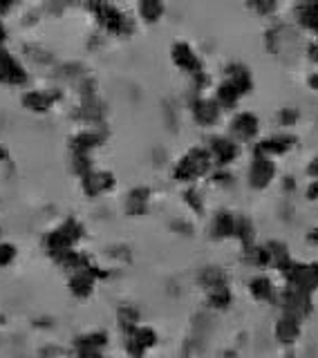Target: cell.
Segmentation results:
<instances>
[{"instance_id": "cell-1", "label": "cell", "mask_w": 318, "mask_h": 358, "mask_svg": "<svg viewBox=\"0 0 318 358\" xmlns=\"http://www.w3.org/2000/svg\"><path fill=\"white\" fill-rule=\"evenodd\" d=\"M81 238V227H78L76 222L72 220H67L63 227L56 229L50 238H48V246H50V251L59 257L67 251H72V244Z\"/></svg>"}, {"instance_id": "cell-2", "label": "cell", "mask_w": 318, "mask_h": 358, "mask_svg": "<svg viewBox=\"0 0 318 358\" xmlns=\"http://www.w3.org/2000/svg\"><path fill=\"white\" fill-rule=\"evenodd\" d=\"M209 164H211L209 152H204V150L195 148V150H191V152L184 157V159L179 162L175 175H177L179 179H193V177H198V175H202V173H207Z\"/></svg>"}, {"instance_id": "cell-3", "label": "cell", "mask_w": 318, "mask_h": 358, "mask_svg": "<svg viewBox=\"0 0 318 358\" xmlns=\"http://www.w3.org/2000/svg\"><path fill=\"white\" fill-rule=\"evenodd\" d=\"M157 343V336L151 327H137L128 334V343H126V350L132 358H141L146 350Z\"/></svg>"}, {"instance_id": "cell-4", "label": "cell", "mask_w": 318, "mask_h": 358, "mask_svg": "<svg viewBox=\"0 0 318 358\" xmlns=\"http://www.w3.org/2000/svg\"><path fill=\"white\" fill-rule=\"evenodd\" d=\"M25 70L22 65L11 56L7 50H0V81L9 85H20L25 83Z\"/></svg>"}, {"instance_id": "cell-5", "label": "cell", "mask_w": 318, "mask_h": 358, "mask_svg": "<svg viewBox=\"0 0 318 358\" xmlns=\"http://www.w3.org/2000/svg\"><path fill=\"white\" fill-rule=\"evenodd\" d=\"M95 287V271L92 268H81V271H74V275L70 278V291L76 298H85L92 294Z\"/></svg>"}, {"instance_id": "cell-6", "label": "cell", "mask_w": 318, "mask_h": 358, "mask_svg": "<svg viewBox=\"0 0 318 358\" xmlns=\"http://www.w3.org/2000/svg\"><path fill=\"white\" fill-rule=\"evenodd\" d=\"M112 184H115V179H112L110 173H85V179H83V188L90 195L104 193Z\"/></svg>"}, {"instance_id": "cell-7", "label": "cell", "mask_w": 318, "mask_h": 358, "mask_svg": "<svg viewBox=\"0 0 318 358\" xmlns=\"http://www.w3.org/2000/svg\"><path fill=\"white\" fill-rule=\"evenodd\" d=\"M106 345V334L101 331H95V334H85L81 338L76 341V350H78V356H88V354H99L101 347Z\"/></svg>"}, {"instance_id": "cell-8", "label": "cell", "mask_w": 318, "mask_h": 358, "mask_svg": "<svg viewBox=\"0 0 318 358\" xmlns=\"http://www.w3.org/2000/svg\"><path fill=\"white\" fill-rule=\"evenodd\" d=\"M173 61L184 67V70H191V72H200V61L195 59V54L191 52V48L186 43H177L173 48Z\"/></svg>"}, {"instance_id": "cell-9", "label": "cell", "mask_w": 318, "mask_h": 358, "mask_svg": "<svg viewBox=\"0 0 318 358\" xmlns=\"http://www.w3.org/2000/svg\"><path fill=\"white\" fill-rule=\"evenodd\" d=\"M298 322L296 318H291V316H285V318H280L278 320V327H276V336L280 338V343H293L298 338Z\"/></svg>"}, {"instance_id": "cell-10", "label": "cell", "mask_w": 318, "mask_h": 358, "mask_svg": "<svg viewBox=\"0 0 318 358\" xmlns=\"http://www.w3.org/2000/svg\"><path fill=\"white\" fill-rule=\"evenodd\" d=\"M271 175H274V166H271L267 159H263V157H258V159L254 162V168H251V182L254 186H265Z\"/></svg>"}, {"instance_id": "cell-11", "label": "cell", "mask_w": 318, "mask_h": 358, "mask_svg": "<svg viewBox=\"0 0 318 358\" xmlns=\"http://www.w3.org/2000/svg\"><path fill=\"white\" fill-rule=\"evenodd\" d=\"M22 103L34 112H45L52 106V96L48 92H39V90H32L25 96H22Z\"/></svg>"}, {"instance_id": "cell-12", "label": "cell", "mask_w": 318, "mask_h": 358, "mask_svg": "<svg viewBox=\"0 0 318 358\" xmlns=\"http://www.w3.org/2000/svg\"><path fill=\"white\" fill-rule=\"evenodd\" d=\"M211 152H213V157L218 159L220 164H226V162H231L233 157H235V145L233 143H229V141H224V139H215L213 141V145H211Z\"/></svg>"}, {"instance_id": "cell-13", "label": "cell", "mask_w": 318, "mask_h": 358, "mask_svg": "<svg viewBox=\"0 0 318 358\" xmlns=\"http://www.w3.org/2000/svg\"><path fill=\"white\" fill-rule=\"evenodd\" d=\"M256 117L254 115H240L235 121H233V128L235 132L240 134V137H251V134L256 132Z\"/></svg>"}, {"instance_id": "cell-14", "label": "cell", "mask_w": 318, "mask_h": 358, "mask_svg": "<svg viewBox=\"0 0 318 358\" xmlns=\"http://www.w3.org/2000/svg\"><path fill=\"white\" fill-rule=\"evenodd\" d=\"M139 313H137V309H132V307H121L119 309V324L123 329H126L128 334L132 331V329H137L139 327Z\"/></svg>"}, {"instance_id": "cell-15", "label": "cell", "mask_w": 318, "mask_h": 358, "mask_svg": "<svg viewBox=\"0 0 318 358\" xmlns=\"http://www.w3.org/2000/svg\"><path fill=\"white\" fill-rule=\"evenodd\" d=\"M251 294L258 300H271L274 298V287H271L267 278H256V280H251Z\"/></svg>"}, {"instance_id": "cell-16", "label": "cell", "mask_w": 318, "mask_h": 358, "mask_svg": "<svg viewBox=\"0 0 318 358\" xmlns=\"http://www.w3.org/2000/svg\"><path fill=\"white\" fill-rule=\"evenodd\" d=\"M195 117L202 123H211L218 117V108H215V103H211V101H200L195 106Z\"/></svg>"}, {"instance_id": "cell-17", "label": "cell", "mask_w": 318, "mask_h": 358, "mask_svg": "<svg viewBox=\"0 0 318 358\" xmlns=\"http://www.w3.org/2000/svg\"><path fill=\"white\" fill-rule=\"evenodd\" d=\"M16 257V246L9 242H0V268L7 266Z\"/></svg>"}, {"instance_id": "cell-18", "label": "cell", "mask_w": 318, "mask_h": 358, "mask_svg": "<svg viewBox=\"0 0 318 358\" xmlns=\"http://www.w3.org/2000/svg\"><path fill=\"white\" fill-rule=\"evenodd\" d=\"M215 231H218V235H229V233H233L231 217L226 215V213H222V215L215 220Z\"/></svg>"}, {"instance_id": "cell-19", "label": "cell", "mask_w": 318, "mask_h": 358, "mask_svg": "<svg viewBox=\"0 0 318 358\" xmlns=\"http://www.w3.org/2000/svg\"><path fill=\"white\" fill-rule=\"evenodd\" d=\"M139 9H141V14H144L146 20H155L159 14H162V5H157V3H144Z\"/></svg>"}, {"instance_id": "cell-20", "label": "cell", "mask_w": 318, "mask_h": 358, "mask_svg": "<svg viewBox=\"0 0 318 358\" xmlns=\"http://www.w3.org/2000/svg\"><path fill=\"white\" fill-rule=\"evenodd\" d=\"M3 43H5V27L0 25V50H3Z\"/></svg>"}, {"instance_id": "cell-21", "label": "cell", "mask_w": 318, "mask_h": 358, "mask_svg": "<svg viewBox=\"0 0 318 358\" xmlns=\"http://www.w3.org/2000/svg\"><path fill=\"white\" fill-rule=\"evenodd\" d=\"M316 193H318V184H314V186H312V190H310V197H314Z\"/></svg>"}, {"instance_id": "cell-22", "label": "cell", "mask_w": 318, "mask_h": 358, "mask_svg": "<svg viewBox=\"0 0 318 358\" xmlns=\"http://www.w3.org/2000/svg\"><path fill=\"white\" fill-rule=\"evenodd\" d=\"M83 358H106V356H101V354H88V356H83Z\"/></svg>"}, {"instance_id": "cell-23", "label": "cell", "mask_w": 318, "mask_h": 358, "mask_svg": "<svg viewBox=\"0 0 318 358\" xmlns=\"http://www.w3.org/2000/svg\"><path fill=\"white\" fill-rule=\"evenodd\" d=\"M310 81H312V85H314V87H318V76H312Z\"/></svg>"}, {"instance_id": "cell-24", "label": "cell", "mask_w": 318, "mask_h": 358, "mask_svg": "<svg viewBox=\"0 0 318 358\" xmlns=\"http://www.w3.org/2000/svg\"><path fill=\"white\" fill-rule=\"evenodd\" d=\"M312 240H314V242H318V231H314V233H312Z\"/></svg>"}, {"instance_id": "cell-25", "label": "cell", "mask_w": 318, "mask_h": 358, "mask_svg": "<svg viewBox=\"0 0 318 358\" xmlns=\"http://www.w3.org/2000/svg\"><path fill=\"white\" fill-rule=\"evenodd\" d=\"M3 157H5V148H3V145H0V159H3Z\"/></svg>"}]
</instances>
